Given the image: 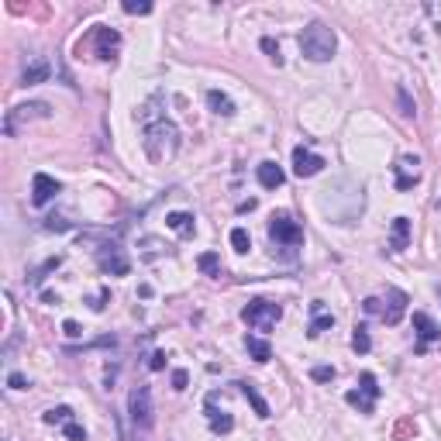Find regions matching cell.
Returning <instances> with one entry per match:
<instances>
[{"instance_id":"6da1fadb","label":"cell","mask_w":441,"mask_h":441,"mask_svg":"<svg viewBox=\"0 0 441 441\" xmlns=\"http://www.w3.org/2000/svg\"><path fill=\"white\" fill-rule=\"evenodd\" d=\"M156 104H159V97H152V100L145 104V111H142V131H145V152H149V159L162 162L176 152L179 131H176V124L165 118V114L156 111Z\"/></svg>"},{"instance_id":"7a4b0ae2","label":"cell","mask_w":441,"mask_h":441,"mask_svg":"<svg viewBox=\"0 0 441 441\" xmlns=\"http://www.w3.org/2000/svg\"><path fill=\"white\" fill-rule=\"evenodd\" d=\"M334 48H338V39H334V32L321 25V21H314V25H307L304 32H300V52L311 59V62H327L331 55H334Z\"/></svg>"},{"instance_id":"3957f363","label":"cell","mask_w":441,"mask_h":441,"mask_svg":"<svg viewBox=\"0 0 441 441\" xmlns=\"http://www.w3.org/2000/svg\"><path fill=\"white\" fill-rule=\"evenodd\" d=\"M280 318H283V307L273 304V300H248L245 311H241V321L248 324L252 331H262V334L273 331Z\"/></svg>"},{"instance_id":"277c9868","label":"cell","mask_w":441,"mask_h":441,"mask_svg":"<svg viewBox=\"0 0 441 441\" xmlns=\"http://www.w3.org/2000/svg\"><path fill=\"white\" fill-rule=\"evenodd\" d=\"M362 307H365V314H379L386 324H400V318L407 314V293L403 290H386V300L369 297Z\"/></svg>"},{"instance_id":"5b68a950","label":"cell","mask_w":441,"mask_h":441,"mask_svg":"<svg viewBox=\"0 0 441 441\" xmlns=\"http://www.w3.org/2000/svg\"><path fill=\"white\" fill-rule=\"evenodd\" d=\"M269 238L276 241V245H286V248H297L300 241H304V228L286 214V210H280V214H273L269 217Z\"/></svg>"},{"instance_id":"8992f818","label":"cell","mask_w":441,"mask_h":441,"mask_svg":"<svg viewBox=\"0 0 441 441\" xmlns=\"http://www.w3.org/2000/svg\"><path fill=\"white\" fill-rule=\"evenodd\" d=\"M128 414H131V424L135 428H152V390L149 386H135L131 390V397H128Z\"/></svg>"},{"instance_id":"52a82bcc","label":"cell","mask_w":441,"mask_h":441,"mask_svg":"<svg viewBox=\"0 0 441 441\" xmlns=\"http://www.w3.org/2000/svg\"><path fill=\"white\" fill-rule=\"evenodd\" d=\"M345 400L352 407H359V414H372L376 410V400H379V383L372 372H362L359 376V390H348Z\"/></svg>"},{"instance_id":"ba28073f","label":"cell","mask_w":441,"mask_h":441,"mask_svg":"<svg viewBox=\"0 0 441 441\" xmlns=\"http://www.w3.org/2000/svg\"><path fill=\"white\" fill-rule=\"evenodd\" d=\"M97 266H100L107 276H128V273H131V262H128L124 248H118V245H104V248L97 252Z\"/></svg>"},{"instance_id":"9c48e42d","label":"cell","mask_w":441,"mask_h":441,"mask_svg":"<svg viewBox=\"0 0 441 441\" xmlns=\"http://www.w3.org/2000/svg\"><path fill=\"white\" fill-rule=\"evenodd\" d=\"M321 169H324V159L318 156V152H311V149H304V145L293 149V176L311 179V176H318Z\"/></svg>"},{"instance_id":"30bf717a","label":"cell","mask_w":441,"mask_h":441,"mask_svg":"<svg viewBox=\"0 0 441 441\" xmlns=\"http://www.w3.org/2000/svg\"><path fill=\"white\" fill-rule=\"evenodd\" d=\"M414 331H417V348H414L417 355H424L431 341H441V327L431 321L424 311H417V314H414Z\"/></svg>"},{"instance_id":"8fae6325","label":"cell","mask_w":441,"mask_h":441,"mask_svg":"<svg viewBox=\"0 0 441 441\" xmlns=\"http://www.w3.org/2000/svg\"><path fill=\"white\" fill-rule=\"evenodd\" d=\"M393 169H397V190H410L421 179V159L417 156H400Z\"/></svg>"},{"instance_id":"7c38bea8","label":"cell","mask_w":441,"mask_h":441,"mask_svg":"<svg viewBox=\"0 0 441 441\" xmlns=\"http://www.w3.org/2000/svg\"><path fill=\"white\" fill-rule=\"evenodd\" d=\"M327 327H334V314L324 307V300L311 304V324H307V338H321Z\"/></svg>"},{"instance_id":"4fadbf2b","label":"cell","mask_w":441,"mask_h":441,"mask_svg":"<svg viewBox=\"0 0 441 441\" xmlns=\"http://www.w3.org/2000/svg\"><path fill=\"white\" fill-rule=\"evenodd\" d=\"M55 194H59V183H55L48 172H35V179H32V203H35V207H45Z\"/></svg>"},{"instance_id":"5bb4252c","label":"cell","mask_w":441,"mask_h":441,"mask_svg":"<svg viewBox=\"0 0 441 441\" xmlns=\"http://www.w3.org/2000/svg\"><path fill=\"white\" fill-rule=\"evenodd\" d=\"M18 118H48V104H41V100H35V104H21V107H14L11 114H7V121H4V131L7 135H14V124H18Z\"/></svg>"},{"instance_id":"9a60e30c","label":"cell","mask_w":441,"mask_h":441,"mask_svg":"<svg viewBox=\"0 0 441 441\" xmlns=\"http://www.w3.org/2000/svg\"><path fill=\"white\" fill-rule=\"evenodd\" d=\"M118 48H121V35L114 28H100V32H97V55H100L104 62H114V59H118Z\"/></svg>"},{"instance_id":"2e32d148","label":"cell","mask_w":441,"mask_h":441,"mask_svg":"<svg viewBox=\"0 0 441 441\" xmlns=\"http://www.w3.org/2000/svg\"><path fill=\"white\" fill-rule=\"evenodd\" d=\"M207 421H210V431H214V435H231V431H235V417L224 414V410H217L210 397H207Z\"/></svg>"},{"instance_id":"e0dca14e","label":"cell","mask_w":441,"mask_h":441,"mask_svg":"<svg viewBox=\"0 0 441 441\" xmlns=\"http://www.w3.org/2000/svg\"><path fill=\"white\" fill-rule=\"evenodd\" d=\"M52 76V66H48V59H32L28 66H25V73H21V86H35V83H45Z\"/></svg>"},{"instance_id":"ac0fdd59","label":"cell","mask_w":441,"mask_h":441,"mask_svg":"<svg viewBox=\"0 0 441 441\" xmlns=\"http://www.w3.org/2000/svg\"><path fill=\"white\" fill-rule=\"evenodd\" d=\"M165 228H172V231L183 235V238H190V235L197 231L194 214H186V210H172V214H165Z\"/></svg>"},{"instance_id":"d6986e66","label":"cell","mask_w":441,"mask_h":441,"mask_svg":"<svg viewBox=\"0 0 441 441\" xmlns=\"http://www.w3.org/2000/svg\"><path fill=\"white\" fill-rule=\"evenodd\" d=\"M255 176H259V183H262L266 190H276V186H283V179H286V172H283L276 162H259Z\"/></svg>"},{"instance_id":"ffe728a7","label":"cell","mask_w":441,"mask_h":441,"mask_svg":"<svg viewBox=\"0 0 441 441\" xmlns=\"http://www.w3.org/2000/svg\"><path fill=\"white\" fill-rule=\"evenodd\" d=\"M410 245V221L407 217H393V228H390V252H403Z\"/></svg>"},{"instance_id":"44dd1931","label":"cell","mask_w":441,"mask_h":441,"mask_svg":"<svg viewBox=\"0 0 441 441\" xmlns=\"http://www.w3.org/2000/svg\"><path fill=\"white\" fill-rule=\"evenodd\" d=\"M207 104H210V111L221 114V118H231V114H235V100H231L228 93H221V90H207Z\"/></svg>"},{"instance_id":"7402d4cb","label":"cell","mask_w":441,"mask_h":441,"mask_svg":"<svg viewBox=\"0 0 441 441\" xmlns=\"http://www.w3.org/2000/svg\"><path fill=\"white\" fill-rule=\"evenodd\" d=\"M245 348H248V355H252L255 362H269V359H273L269 341H266V338H259V334H248V338H245Z\"/></svg>"},{"instance_id":"603a6c76","label":"cell","mask_w":441,"mask_h":441,"mask_svg":"<svg viewBox=\"0 0 441 441\" xmlns=\"http://www.w3.org/2000/svg\"><path fill=\"white\" fill-rule=\"evenodd\" d=\"M235 386H238L241 393H245V400H248L252 407H255V414H259V417H269V403H266L262 397H259V390H255L252 383H235Z\"/></svg>"},{"instance_id":"cb8c5ba5","label":"cell","mask_w":441,"mask_h":441,"mask_svg":"<svg viewBox=\"0 0 441 441\" xmlns=\"http://www.w3.org/2000/svg\"><path fill=\"white\" fill-rule=\"evenodd\" d=\"M41 421H45V424H59V428H66V424H69V421H76V417H73V410H69V407H52V410H45V414H41Z\"/></svg>"},{"instance_id":"d4e9b609","label":"cell","mask_w":441,"mask_h":441,"mask_svg":"<svg viewBox=\"0 0 441 441\" xmlns=\"http://www.w3.org/2000/svg\"><path fill=\"white\" fill-rule=\"evenodd\" d=\"M352 348H355L359 355H365V352L372 348V341H369V331H365L362 324H355V334H352Z\"/></svg>"},{"instance_id":"484cf974","label":"cell","mask_w":441,"mask_h":441,"mask_svg":"<svg viewBox=\"0 0 441 441\" xmlns=\"http://www.w3.org/2000/svg\"><path fill=\"white\" fill-rule=\"evenodd\" d=\"M231 245H235V252H248V248H252L248 231H245V228H235V231H231Z\"/></svg>"},{"instance_id":"4316f807","label":"cell","mask_w":441,"mask_h":441,"mask_svg":"<svg viewBox=\"0 0 441 441\" xmlns=\"http://www.w3.org/2000/svg\"><path fill=\"white\" fill-rule=\"evenodd\" d=\"M62 431H66V438L69 441H86V431H83V424H76V421H69Z\"/></svg>"},{"instance_id":"83f0119b","label":"cell","mask_w":441,"mask_h":441,"mask_svg":"<svg viewBox=\"0 0 441 441\" xmlns=\"http://www.w3.org/2000/svg\"><path fill=\"white\" fill-rule=\"evenodd\" d=\"M318 383H331L334 379V365H314V372H311Z\"/></svg>"},{"instance_id":"f1b7e54d","label":"cell","mask_w":441,"mask_h":441,"mask_svg":"<svg viewBox=\"0 0 441 441\" xmlns=\"http://www.w3.org/2000/svg\"><path fill=\"white\" fill-rule=\"evenodd\" d=\"M197 266H201L203 273H214V269H217V255H214V252H203L201 259H197Z\"/></svg>"},{"instance_id":"f546056e","label":"cell","mask_w":441,"mask_h":441,"mask_svg":"<svg viewBox=\"0 0 441 441\" xmlns=\"http://www.w3.org/2000/svg\"><path fill=\"white\" fill-rule=\"evenodd\" d=\"M262 48L269 52V59H273L276 66H283V55H280V45H276V41H273V39H262Z\"/></svg>"},{"instance_id":"4dcf8cb0","label":"cell","mask_w":441,"mask_h":441,"mask_svg":"<svg viewBox=\"0 0 441 441\" xmlns=\"http://www.w3.org/2000/svg\"><path fill=\"white\" fill-rule=\"evenodd\" d=\"M7 386H11V390H28V379H25L21 372H11V376H7Z\"/></svg>"},{"instance_id":"1f68e13d","label":"cell","mask_w":441,"mask_h":441,"mask_svg":"<svg viewBox=\"0 0 441 441\" xmlns=\"http://www.w3.org/2000/svg\"><path fill=\"white\" fill-rule=\"evenodd\" d=\"M124 11H128V14H149V11H152V4H135V0H128V4H124Z\"/></svg>"},{"instance_id":"d6a6232c","label":"cell","mask_w":441,"mask_h":441,"mask_svg":"<svg viewBox=\"0 0 441 441\" xmlns=\"http://www.w3.org/2000/svg\"><path fill=\"white\" fill-rule=\"evenodd\" d=\"M400 107H403V118H414V104H410V93L400 86Z\"/></svg>"},{"instance_id":"836d02e7","label":"cell","mask_w":441,"mask_h":441,"mask_svg":"<svg viewBox=\"0 0 441 441\" xmlns=\"http://www.w3.org/2000/svg\"><path fill=\"white\" fill-rule=\"evenodd\" d=\"M183 386H186V372L176 369V372H172V390H183Z\"/></svg>"},{"instance_id":"e575fe53","label":"cell","mask_w":441,"mask_h":441,"mask_svg":"<svg viewBox=\"0 0 441 441\" xmlns=\"http://www.w3.org/2000/svg\"><path fill=\"white\" fill-rule=\"evenodd\" d=\"M162 365H165V352H156V355H152V362H149V369H156V372H159Z\"/></svg>"},{"instance_id":"d590c367","label":"cell","mask_w":441,"mask_h":441,"mask_svg":"<svg viewBox=\"0 0 441 441\" xmlns=\"http://www.w3.org/2000/svg\"><path fill=\"white\" fill-rule=\"evenodd\" d=\"M62 331H66L69 338H76V334H83V331H80V324H76V321H66V324H62Z\"/></svg>"}]
</instances>
